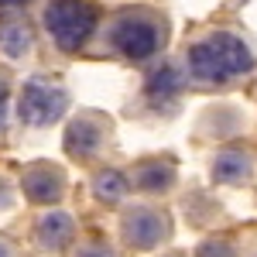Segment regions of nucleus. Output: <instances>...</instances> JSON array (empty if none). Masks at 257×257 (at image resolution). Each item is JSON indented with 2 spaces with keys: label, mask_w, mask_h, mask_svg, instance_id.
<instances>
[{
  "label": "nucleus",
  "mask_w": 257,
  "mask_h": 257,
  "mask_svg": "<svg viewBox=\"0 0 257 257\" xmlns=\"http://www.w3.org/2000/svg\"><path fill=\"white\" fill-rule=\"evenodd\" d=\"M21 4H28V0H0V7H21Z\"/></svg>",
  "instance_id": "f3484780"
},
{
  "label": "nucleus",
  "mask_w": 257,
  "mask_h": 257,
  "mask_svg": "<svg viewBox=\"0 0 257 257\" xmlns=\"http://www.w3.org/2000/svg\"><path fill=\"white\" fill-rule=\"evenodd\" d=\"M196 257H233V247L226 240H202L196 247Z\"/></svg>",
  "instance_id": "4468645a"
},
{
  "label": "nucleus",
  "mask_w": 257,
  "mask_h": 257,
  "mask_svg": "<svg viewBox=\"0 0 257 257\" xmlns=\"http://www.w3.org/2000/svg\"><path fill=\"white\" fill-rule=\"evenodd\" d=\"M65 106H69V93L62 86L45 79H31L24 82V89L18 96V117L28 127H48L65 113Z\"/></svg>",
  "instance_id": "7ed1b4c3"
},
{
  "label": "nucleus",
  "mask_w": 257,
  "mask_h": 257,
  "mask_svg": "<svg viewBox=\"0 0 257 257\" xmlns=\"http://www.w3.org/2000/svg\"><path fill=\"white\" fill-rule=\"evenodd\" d=\"M213 178L223 182V185L250 178V158H247L243 151H223V155H216V161H213Z\"/></svg>",
  "instance_id": "9b49d317"
},
{
  "label": "nucleus",
  "mask_w": 257,
  "mask_h": 257,
  "mask_svg": "<svg viewBox=\"0 0 257 257\" xmlns=\"http://www.w3.org/2000/svg\"><path fill=\"white\" fill-rule=\"evenodd\" d=\"M110 41H113V48L123 52L127 59H148V55L158 52V28H155L151 21L123 18V21L113 24Z\"/></svg>",
  "instance_id": "39448f33"
},
{
  "label": "nucleus",
  "mask_w": 257,
  "mask_h": 257,
  "mask_svg": "<svg viewBox=\"0 0 257 257\" xmlns=\"http://www.w3.org/2000/svg\"><path fill=\"white\" fill-rule=\"evenodd\" d=\"M178 86H182V79H178V69H175V65H165V69H158V72L151 76V82H148V93H151V96H168V93H175Z\"/></svg>",
  "instance_id": "ddd939ff"
},
{
  "label": "nucleus",
  "mask_w": 257,
  "mask_h": 257,
  "mask_svg": "<svg viewBox=\"0 0 257 257\" xmlns=\"http://www.w3.org/2000/svg\"><path fill=\"white\" fill-rule=\"evenodd\" d=\"M4 117H7V82L0 79V123H4Z\"/></svg>",
  "instance_id": "dca6fc26"
},
{
  "label": "nucleus",
  "mask_w": 257,
  "mask_h": 257,
  "mask_svg": "<svg viewBox=\"0 0 257 257\" xmlns=\"http://www.w3.org/2000/svg\"><path fill=\"white\" fill-rule=\"evenodd\" d=\"M45 28L62 52H79L96 28V7L89 0H52L45 7Z\"/></svg>",
  "instance_id": "f03ea898"
},
{
  "label": "nucleus",
  "mask_w": 257,
  "mask_h": 257,
  "mask_svg": "<svg viewBox=\"0 0 257 257\" xmlns=\"http://www.w3.org/2000/svg\"><path fill=\"white\" fill-rule=\"evenodd\" d=\"M127 189H131V182L117 168H99L96 175H93V196L99 202H120V199L127 196Z\"/></svg>",
  "instance_id": "f8f14e48"
},
{
  "label": "nucleus",
  "mask_w": 257,
  "mask_h": 257,
  "mask_svg": "<svg viewBox=\"0 0 257 257\" xmlns=\"http://www.w3.org/2000/svg\"><path fill=\"white\" fill-rule=\"evenodd\" d=\"M120 233H123V240L134 250H151V247H158L161 240H165L168 223H165V216H161L158 209L134 206V209H127L123 219H120Z\"/></svg>",
  "instance_id": "20e7f679"
},
{
  "label": "nucleus",
  "mask_w": 257,
  "mask_h": 257,
  "mask_svg": "<svg viewBox=\"0 0 257 257\" xmlns=\"http://www.w3.org/2000/svg\"><path fill=\"white\" fill-rule=\"evenodd\" d=\"M250 69H254V52L237 35L216 31L206 41H199V45L189 48V72L196 79L223 82V79H230V76L250 72Z\"/></svg>",
  "instance_id": "f257e3e1"
},
{
  "label": "nucleus",
  "mask_w": 257,
  "mask_h": 257,
  "mask_svg": "<svg viewBox=\"0 0 257 257\" xmlns=\"http://www.w3.org/2000/svg\"><path fill=\"white\" fill-rule=\"evenodd\" d=\"M21 189H24V196L31 199V202H38V206H55V202L65 196L62 175L55 168H48V165L28 168V172L21 175Z\"/></svg>",
  "instance_id": "423d86ee"
},
{
  "label": "nucleus",
  "mask_w": 257,
  "mask_h": 257,
  "mask_svg": "<svg viewBox=\"0 0 257 257\" xmlns=\"http://www.w3.org/2000/svg\"><path fill=\"white\" fill-rule=\"evenodd\" d=\"M134 185L144 189V192H168V189L175 185V168H172L168 161H148V165L138 168Z\"/></svg>",
  "instance_id": "9d476101"
},
{
  "label": "nucleus",
  "mask_w": 257,
  "mask_h": 257,
  "mask_svg": "<svg viewBox=\"0 0 257 257\" xmlns=\"http://www.w3.org/2000/svg\"><path fill=\"white\" fill-rule=\"evenodd\" d=\"M0 257H11V247H7L4 240H0Z\"/></svg>",
  "instance_id": "a211bd4d"
},
{
  "label": "nucleus",
  "mask_w": 257,
  "mask_h": 257,
  "mask_svg": "<svg viewBox=\"0 0 257 257\" xmlns=\"http://www.w3.org/2000/svg\"><path fill=\"white\" fill-rule=\"evenodd\" d=\"M76 257H117L106 243H99V240H93V243H82L79 250H76Z\"/></svg>",
  "instance_id": "2eb2a0df"
},
{
  "label": "nucleus",
  "mask_w": 257,
  "mask_h": 257,
  "mask_svg": "<svg viewBox=\"0 0 257 257\" xmlns=\"http://www.w3.org/2000/svg\"><path fill=\"white\" fill-rule=\"evenodd\" d=\"M103 123H99L96 117H79L69 123V131H65V151L69 155H79V158H86V155H93L99 148V141H103Z\"/></svg>",
  "instance_id": "6e6552de"
},
{
  "label": "nucleus",
  "mask_w": 257,
  "mask_h": 257,
  "mask_svg": "<svg viewBox=\"0 0 257 257\" xmlns=\"http://www.w3.org/2000/svg\"><path fill=\"white\" fill-rule=\"evenodd\" d=\"M31 45H35V35H31V28L24 21L18 18L0 21V52L7 59H24L31 52Z\"/></svg>",
  "instance_id": "1a4fd4ad"
},
{
  "label": "nucleus",
  "mask_w": 257,
  "mask_h": 257,
  "mask_svg": "<svg viewBox=\"0 0 257 257\" xmlns=\"http://www.w3.org/2000/svg\"><path fill=\"white\" fill-rule=\"evenodd\" d=\"M72 233H76V223L62 209H48L35 226V237H38V243L45 250H62L65 243H72Z\"/></svg>",
  "instance_id": "0eeeda50"
}]
</instances>
